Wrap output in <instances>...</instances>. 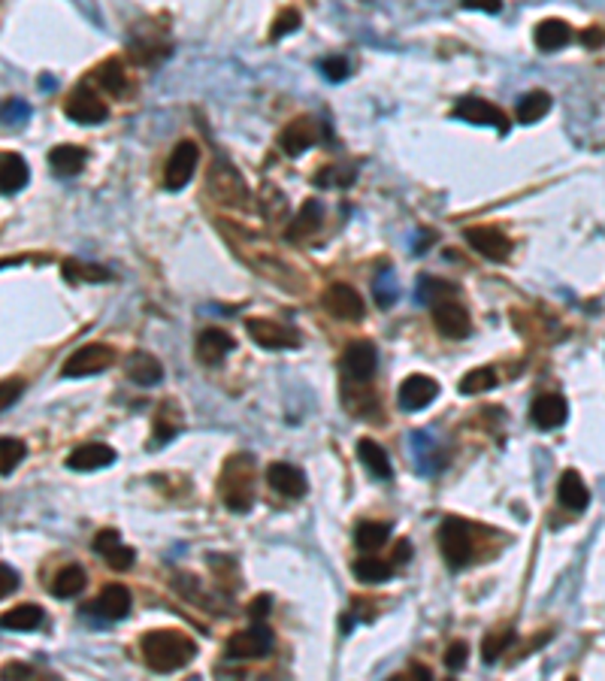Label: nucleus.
I'll list each match as a JSON object with an SVG mask.
<instances>
[{
	"label": "nucleus",
	"instance_id": "nucleus-18",
	"mask_svg": "<svg viewBox=\"0 0 605 681\" xmlns=\"http://www.w3.org/2000/svg\"><path fill=\"white\" fill-rule=\"evenodd\" d=\"M454 115L463 118V122L469 125H488V127H499L502 134H506V115H502V109H497L493 104H488V100L481 97H463L458 106H454Z\"/></svg>",
	"mask_w": 605,
	"mask_h": 681
},
{
	"label": "nucleus",
	"instance_id": "nucleus-38",
	"mask_svg": "<svg viewBox=\"0 0 605 681\" xmlns=\"http://www.w3.org/2000/svg\"><path fill=\"white\" fill-rule=\"evenodd\" d=\"M64 275H67L70 282H106L109 270H104V266H97V264L67 261L64 264Z\"/></svg>",
	"mask_w": 605,
	"mask_h": 681
},
{
	"label": "nucleus",
	"instance_id": "nucleus-33",
	"mask_svg": "<svg viewBox=\"0 0 605 681\" xmlns=\"http://www.w3.org/2000/svg\"><path fill=\"white\" fill-rule=\"evenodd\" d=\"M388 536H390L388 524H381V521H360L358 530H355V546L360 551H378L388 542Z\"/></svg>",
	"mask_w": 605,
	"mask_h": 681
},
{
	"label": "nucleus",
	"instance_id": "nucleus-3",
	"mask_svg": "<svg viewBox=\"0 0 605 681\" xmlns=\"http://www.w3.org/2000/svg\"><path fill=\"white\" fill-rule=\"evenodd\" d=\"M439 548L445 560L460 569L472 560V527L463 518H445L439 527Z\"/></svg>",
	"mask_w": 605,
	"mask_h": 681
},
{
	"label": "nucleus",
	"instance_id": "nucleus-47",
	"mask_svg": "<svg viewBox=\"0 0 605 681\" xmlns=\"http://www.w3.org/2000/svg\"><path fill=\"white\" fill-rule=\"evenodd\" d=\"M15 587H18V573L9 564H0V600L15 594Z\"/></svg>",
	"mask_w": 605,
	"mask_h": 681
},
{
	"label": "nucleus",
	"instance_id": "nucleus-27",
	"mask_svg": "<svg viewBox=\"0 0 605 681\" xmlns=\"http://www.w3.org/2000/svg\"><path fill=\"white\" fill-rule=\"evenodd\" d=\"M533 40L542 52H557L572 40V31H570V25L560 22V18H545V22L536 25Z\"/></svg>",
	"mask_w": 605,
	"mask_h": 681
},
{
	"label": "nucleus",
	"instance_id": "nucleus-4",
	"mask_svg": "<svg viewBox=\"0 0 605 681\" xmlns=\"http://www.w3.org/2000/svg\"><path fill=\"white\" fill-rule=\"evenodd\" d=\"M116 364V352L104 343H91V346H82L76 348L67 361L61 366V376H67V379H82V376H97L104 373L106 366Z\"/></svg>",
	"mask_w": 605,
	"mask_h": 681
},
{
	"label": "nucleus",
	"instance_id": "nucleus-8",
	"mask_svg": "<svg viewBox=\"0 0 605 681\" xmlns=\"http://www.w3.org/2000/svg\"><path fill=\"white\" fill-rule=\"evenodd\" d=\"M273 648V633H269L264 624H255L248 630H239L234 639L227 642V657L230 660H255L269 655Z\"/></svg>",
	"mask_w": 605,
	"mask_h": 681
},
{
	"label": "nucleus",
	"instance_id": "nucleus-44",
	"mask_svg": "<svg viewBox=\"0 0 605 681\" xmlns=\"http://www.w3.org/2000/svg\"><path fill=\"white\" fill-rule=\"evenodd\" d=\"M22 391H25V382H22V379H6V382H0V412L13 406V403H15L18 397H22Z\"/></svg>",
	"mask_w": 605,
	"mask_h": 681
},
{
	"label": "nucleus",
	"instance_id": "nucleus-12",
	"mask_svg": "<svg viewBox=\"0 0 605 681\" xmlns=\"http://www.w3.org/2000/svg\"><path fill=\"white\" fill-rule=\"evenodd\" d=\"M324 309L339 321H360L363 318V297L346 282H333L324 294Z\"/></svg>",
	"mask_w": 605,
	"mask_h": 681
},
{
	"label": "nucleus",
	"instance_id": "nucleus-23",
	"mask_svg": "<svg viewBox=\"0 0 605 681\" xmlns=\"http://www.w3.org/2000/svg\"><path fill=\"white\" fill-rule=\"evenodd\" d=\"M557 500H560L563 509H570V512H584L590 506V491L575 469H566V473L560 476V482H557Z\"/></svg>",
	"mask_w": 605,
	"mask_h": 681
},
{
	"label": "nucleus",
	"instance_id": "nucleus-20",
	"mask_svg": "<svg viewBox=\"0 0 605 681\" xmlns=\"http://www.w3.org/2000/svg\"><path fill=\"white\" fill-rule=\"evenodd\" d=\"M88 612L104 621H121L130 612V591L125 585H106L97 594V600L88 606Z\"/></svg>",
	"mask_w": 605,
	"mask_h": 681
},
{
	"label": "nucleus",
	"instance_id": "nucleus-35",
	"mask_svg": "<svg viewBox=\"0 0 605 681\" xmlns=\"http://www.w3.org/2000/svg\"><path fill=\"white\" fill-rule=\"evenodd\" d=\"M321 222H324L321 204H318V200H309V204H303L300 215H297V222L291 225V230H287V236H291V239L309 236V234H315V230L321 227Z\"/></svg>",
	"mask_w": 605,
	"mask_h": 681
},
{
	"label": "nucleus",
	"instance_id": "nucleus-43",
	"mask_svg": "<svg viewBox=\"0 0 605 681\" xmlns=\"http://www.w3.org/2000/svg\"><path fill=\"white\" fill-rule=\"evenodd\" d=\"M0 681H36V673H34V666H27V664H4L0 666Z\"/></svg>",
	"mask_w": 605,
	"mask_h": 681
},
{
	"label": "nucleus",
	"instance_id": "nucleus-39",
	"mask_svg": "<svg viewBox=\"0 0 605 681\" xmlns=\"http://www.w3.org/2000/svg\"><path fill=\"white\" fill-rule=\"evenodd\" d=\"M418 294H421L424 303H433V306H436V303L451 300L454 285L442 282V279H433V275H424V279H418Z\"/></svg>",
	"mask_w": 605,
	"mask_h": 681
},
{
	"label": "nucleus",
	"instance_id": "nucleus-6",
	"mask_svg": "<svg viewBox=\"0 0 605 681\" xmlns=\"http://www.w3.org/2000/svg\"><path fill=\"white\" fill-rule=\"evenodd\" d=\"M248 336L255 339L257 346L264 348H273V352H278V348H297L300 346V334L285 325V321H276V318H248Z\"/></svg>",
	"mask_w": 605,
	"mask_h": 681
},
{
	"label": "nucleus",
	"instance_id": "nucleus-22",
	"mask_svg": "<svg viewBox=\"0 0 605 681\" xmlns=\"http://www.w3.org/2000/svg\"><path fill=\"white\" fill-rule=\"evenodd\" d=\"M267 482L273 491L282 496H303L306 494V476L303 469H297L294 464H285V460H276L267 469Z\"/></svg>",
	"mask_w": 605,
	"mask_h": 681
},
{
	"label": "nucleus",
	"instance_id": "nucleus-7",
	"mask_svg": "<svg viewBox=\"0 0 605 681\" xmlns=\"http://www.w3.org/2000/svg\"><path fill=\"white\" fill-rule=\"evenodd\" d=\"M342 370L351 382H369L378 370V352L369 339H355L342 352Z\"/></svg>",
	"mask_w": 605,
	"mask_h": 681
},
{
	"label": "nucleus",
	"instance_id": "nucleus-21",
	"mask_svg": "<svg viewBox=\"0 0 605 681\" xmlns=\"http://www.w3.org/2000/svg\"><path fill=\"white\" fill-rule=\"evenodd\" d=\"M234 336L227 334V330H221V327H207L203 334L197 336V357H200V364H207V366H216V364H221L225 357L234 352Z\"/></svg>",
	"mask_w": 605,
	"mask_h": 681
},
{
	"label": "nucleus",
	"instance_id": "nucleus-40",
	"mask_svg": "<svg viewBox=\"0 0 605 681\" xmlns=\"http://www.w3.org/2000/svg\"><path fill=\"white\" fill-rule=\"evenodd\" d=\"M511 642H515V633L511 630H493V633H488L484 636V642H481V657H484V664H493L497 657H502V651H506Z\"/></svg>",
	"mask_w": 605,
	"mask_h": 681
},
{
	"label": "nucleus",
	"instance_id": "nucleus-26",
	"mask_svg": "<svg viewBox=\"0 0 605 681\" xmlns=\"http://www.w3.org/2000/svg\"><path fill=\"white\" fill-rule=\"evenodd\" d=\"M86 161H88V152L79 149V145H70V143L55 145V149L49 152L52 170L58 173V176H67V179L70 176H79L82 167H86Z\"/></svg>",
	"mask_w": 605,
	"mask_h": 681
},
{
	"label": "nucleus",
	"instance_id": "nucleus-24",
	"mask_svg": "<svg viewBox=\"0 0 605 681\" xmlns=\"http://www.w3.org/2000/svg\"><path fill=\"white\" fill-rule=\"evenodd\" d=\"M27 179H31V170H27V161L15 152H0V195H18Z\"/></svg>",
	"mask_w": 605,
	"mask_h": 681
},
{
	"label": "nucleus",
	"instance_id": "nucleus-31",
	"mask_svg": "<svg viewBox=\"0 0 605 681\" xmlns=\"http://www.w3.org/2000/svg\"><path fill=\"white\" fill-rule=\"evenodd\" d=\"M182 427V409L176 406L173 400H166L161 409H157V418H155V443L164 446L170 443V439L179 434Z\"/></svg>",
	"mask_w": 605,
	"mask_h": 681
},
{
	"label": "nucleus",
	"instance_id": "nucleus-17",
	"mask_svg": "<svg viewBox=\"0 0 605 681\" xmlns=\"http://www.w3.org/2000/svg\"><path fill=\"white\" fill-rule=\"evenodd\" d=\"M116 448L106 443H86L79 448H73L67 455V466L76 469V473H95V469L113 466L116 464Z\"/></svg>",
	"mask_w": 605,
	"mask_h": 681
},
{
	"label": "nucleus",
	"instance_id": "nucleus-13",
	"mask_svg": "<svg viewBox=\"0 0 605 681\" xmlns=\"http://www.w3.org/2000/svg\"><path fill=\"white\" fill-rule=\"evenodd\" d=\"M570 418V403H566L563 394H539L529 406V421L539 430H557L566 425Z\"/></svg>",
	"mask_w": 605,
	"mask_h": 681
},
{
	"label": "nucleus",
	"instance_id": "nucleus-2",
	"mask_svg": "<svg viewBox=\"0 0 605 681\" xmlns=\"http://www.w3.org/2000/svg\"><path fill=\"white\" fill-rule=\"evenodd\" d=\"M221 496H225L230 512H248L255 503V464L248 455L227 457L225 473H221Z\"/></svg>",
	"mask_w": 605,
	"mask_h": 681
},
{
	"label": "nucleus",
	"instance_id": "nucleus-25",
	"mask_svg": "<svg viewBox=\"0 0 605 681\" xmlns=\"http://www.w3.org/2000/svg\"><path fill=\"white\" fill-rule=\"evenodd\" d=\"M358 457H360V464L367 466V473L372 478H381V482H388V478L394 476L390 457H388L385 448L376 443V439H360V443H358Z\"/></svg>",
	"mask_w": 605,
	"mask_h": 681
},
{
	"label": "nucleus",
	"instance_id": "nucleus-48",
	"mask_svg": "<svg viewBox=\"0 0 605 681\" xmlns=\"http://www.w3.org/2000/svg\"><path fill=\"white\" fill-rule=\"evenodd\" d=\"M376 297H378L381 306H390V303H394L397 288L390 285V270H385L381 273V279H376Z\"/></svg>",
	"mask_w": 605,
	"mask_h": 681
},
{
	"label": "nucleus",
	"instance_id": "nucleus-36",
	"mask_svg": "<svg viewBox=\"0 0 605 681\" xmlns=\"http://www.w3.org/2000/svg\"><path fill=\"white\" fill-rule=\"evenodd\" d=\"M497 382H499V376L493 366H476V370H469L460 379V391L463 394H484V391L497 388Z\"/></svg>",
	"mask_w": 605,
	"mask_h": 681
},
{
	"label": "nucleus",
	"instance_id": "nucleus-37",
	"mask_svg": "<svg viewBox=\"0 0 605 681\" xmlns=\"http://www.w3.org/2000/svg\"><path fill=\"white\" fill-rule=\"evenodd\" d=\"M27 455V446L15 436H0V476H9L22 464Z\"/></svg>",
	"mask_w": 605,
	"mask_h": 681
},
{
	"label": "nucleus",
	"instance_id": "nucleus-50",
	"mask_svg": "<svg viewBox=\"0 0 605 681\" xmlns=\"http://www.w3.org/2000/svg\"><path fill=\"white\" fill-rule=\"evenodd\" d=\"M394 681H433V673L427 666H421V664H412L408 669H403Z\"/></svg>",
	"mask_w": 605,
	"mask_h": 681
},
{
	"label": "nucleus",
	"instance_id": "nucleus-30",
	"mask_svg": "<svg viewBox=\"0 0 605 681\" xmlns=\"http://www.w3.org/2000/svg\"><path fill=\"white\" fill-rule=\"evenodd\" d=\"M88 585V576L82 566H64L58 576L52 578V596H58V600H73V596H79L86 591Z\"/></svg>",
	"mask_w": 605,
	"mask_h": 681
},
{
	"label": "nucleus",
	"instance_id": "nucleus-9",
	"mask_svg": "<svg viewBox=\"0 0 605 681\" xmlns=\"http://www.w3.org/2000/svg\"><path fill=\"white\" fill-rule=\"evenodd\" d=\"M64 113H67V118H73V122H79V125H100V122H106L109 106L91 88L79 85L67 97V104H64Z\"/></svg>",
	"mask_w": 605,
	"mask_h": 681
},
{
	"label": "nucleus",
	"instance_id": "nucleus-16",
	"mask_svg": "<svg viewBox=\"0 0 605 681\" xmlns=\"http://www.w3.org/2000/svg\"><path fill=\"white\" fill-rule=\"evenodd\" d=\"M318 140H321V127L309 115L294 118V122L282 131V136H278V143H282L285 155H291V158L303 155L306 149H312V145L318 143Z\"/></svg>",
	"mask_w": 605,
	"mask_h": 681
},
{
	"label": "nucleus",
	"instance_id": "nucleus-41",
	"mask_svg": "<svg viewBox=\"0 0 605 681\" xmlns=\"http://www.w3.org/2000/svg\"><path fill=\"white\" fill-rule=\"evenodd\" d=\"M97 82L109 91V95H125V88H127V76H125V70H121L118 61L104 64V67L97 70Z\"/></svg>",
	"mask_w": 605,
	"mask_h": 681
},
{
	"label": "nucleus",
	"instance_id": "nucleus-34",
	"mask_svg": "<svg viewBox=\"0 0 605 681\" xmlns=\"http://www.w3.org/2000/svg\"><path fill=\"white\" fill-rule=\"evenodd\" d=\"M355 576H358V582H363V585H378V582H388V578L394 576V566H390L388 560H381V557H358L355 560Z\"/></svg>",
	"mask_w": 605,
	"mask_h": 681
},
{
	"label": "nucleus",
	"instance_id": "nucleus-29",
	"mask_svg": "<svg viewBox=\"0 0 605 681\" xmlns=\"http://www.w3.org/2000/svg\"><path fill=\"white\" fill-rule=\"evenodd\" d=\"M127 376L136 385H157L164 379V366H161V361H157L155 355L134 352V355H130V361H127Z\"/></svg>",
	"mask_w": 605,
	"mask_h": 681
},
{
	"label": "nucleus",
	"instance_id": "nucleus-14",
	"mask_svg": "<svg viewBox=\"0 0 605 681\" xmlns=\"http://www.w3.org/2000/svg\"><path fill=\"white\" fill-rule=\"evenodd\" d=\"M433 321H436V330H439L442 336H449V339H467L469 330H472L469 312L463 309L458 300L436 303V306H433Z\"/></svg>",
	"mask_w": 605,
	"mask_h": 681
},
{
	"label": "nucleus",
	"instance_id": "nucleus-10",
	"mask_svg": "<svg viewBox=\"0 0 605 681\" xmlns=\"http://www.w3.org/2000/svg\"><path fill=\"white\" fill-rule=\"evenodd\" d=\"M209 188H212V195H216L218 200H225V204H234V206H246L248 204L246 182L239 179V173L230 167L227 161H216L212 176H209Z\"/></svg>",
	"mask_w": 605,
	"mask_h": 681
},
{
	"label": "nucleus",
	"instance_id": "nucleus-15",
	"mask_svg": "<svg viewBox=\"0 0 605 681\" xmlns=\"http://www.w3.org/2000/svg\"><path fill=\"white\" fill-rule=\"evenodd\" d=\"M436 397H439V382L430 379V376H424V373H412L403 385H399V406L408 409V412L427 409Z\"/></svg>",
	"mask_w": 605,
	"mask_h": 681
},
{
	"label": "nucleus",
	"instance_id": "nucleus-19",
	"mask_svg": "<svg viewBox=\"0 0 605 681\" xmlns=\"http://www.w3.org/2000/svg\"><path fill=\"white\" fill-rule=\"evenodd\" d=\"M95 551L106 560L109 566L118 569V573L130 569V566H134V560H136V551L130 546H125L116 530H100L95 536Z\"/></svg>",
	"mask_w": 605,
	"mask_h": 681
},
{
	"label": "nucleus",
	"instance_id": "nucleus-28",
	"mask_svg": "<svg viewBox=\"0 0 605 681\" xmlns=\"http://www.w3.org/2000/svg\"><path fill=\"white\" fill-rule=\"evenodd\" d=\"M40 624H43V609H40V606H34V603H22V606H15V609L0 615V627L15 630V633L36 630Z\"/></svg>",
	"mask_w": 605,
	"mask_h": 681
},
{
	"label": "nucleus",
	"instance_id": "nucleus-11",
	"mask_svg": "<svg viewBox=\"0 0 605 681\" xmlns=\"http://www.w3.org/2000/svg\"><path fill=\"white\" fill-rule=\"evenodd\" d=\"M463 239L476 248L481 257H488V261H506L511 255V239L502 234V230L490 227V225H481V227H467L463 230Z\"/></svg>",
	"mask_w": 605,
	"mask_h": 681
},
{
	"label": "nucleus",
	"instance_id": "nucleus-51",
	"mask_svg": "<svg viewBox=\"0 0 605 681\" xmlns=\"http://www.w3.org/2000/svg\"><path fill=\"white\" fill-rule=\"evenodd\" d=\"M267 612H269V596H257V600H251V606H248L251 618H264Z\"/></svg>",
	"mask_w": 605,
	"mask_h": 681
},
{
	"label": "nucleus",
	"instance_id": "nucleus-5",
	"mask_svg": "<svg viewBox=\"0 0 605 681\" xmlns=\"http://www.w3.org/2000/svg\"><path fill=\"white\" fill-rule=\"evenodd\" d=\"M197 161H200L197 143H191V140L176 143L170 161H166V167H164V188L166 191H179V188L188 185L194 170H197Z\"/></svg>",
	"mask_w": 605,
	"mask_h": 681
},
{
	"label": "nucleus",
	"instance_id": "nucleus-1",
	"mask_svg": "<svg viewBox=\"0 0 605 681\" xmlns=\"http://www.w3.org/2000/svg\"><path fill=\"white\" fill-rule=\"evenodd\" d=\"M139 651H143L148 669H155V673H176V669L191 664L194 655H197V646L179 630H152L139 642Z\"/></svg>",
	"mask_w": 605,
	"mask_h": 681
},
{
	"label": "nucleus",
	"instance_id": "nucleus-52",
	"mask_svg": "<svg viewBox=\"0 0 605 681\" xmlns=\"http://www.w3.org/2000/svg\"><path fill=\"white\" fill-rule=\"evenodd\" d=\"M467 6L469 9H484V13H499V4H484V0H481V4H472V0H469Z\"/></svg>",
	"mask_w": 605,
	"mask_h": 681
},
{
	"label": "nucleus",
	"instance_id": "nucleus-42",
	"mask_svg": "<svg viewBox=\"0 0 605 681\" xmlns=\"http://www.w3.org/2000/svg\"><path fill=\"white\" fill-rule=\"evenodd\" d=\"M300 27V13H297L294 6H287L278 13V18L273 22V40H278V36H287L291 31H297Z\"/></svg>",
	"mask_w": 605,
	"mask_h": 681
},
{
	"label": "nucleus",
	"instance_id": "nucleus-46",
	"mask_svg": "<svg viewBox=\"0 0 605 681\" xmlns=\"http://www.w3.org/2000/svg\"><path fill=\"white\" fill-rule=\"evenodd\" d=\"M467 642H454V646H449V651H445V666L449 669H463L467 666Z\"/></svg>",
	"mask_w": 605,
	"mask_h": 681
},
{
	"label": "nucleus",
	"instance_id": "nucleus-32",
	"mask_svg": "<svg viewBox=\"0 0 605 681\" xmlns=\"http://www.w3.org/2000/svg\"><path fill=\"white\" fill-rule=\"evenodd\" d=\"M548 109H551V97H548L545 91H527V95L518 100V122L533 125L539 118L548 115Z\"/></svg>",
	"mask_w": 605,
	"mask_h": 681
},
{
	"label": "nucleus",
	"instance_id": "nucleus-54",
	"mask_svg": "<svg viewBox=\"0 0 605 681\" xmlns=\"http://www.w3.org/2000/svg\"><path fill=\"white\" fill-rule=\"evenodd\" d=\"M566 681H579V678H566Z\"/></svg>",
	"mask_w": 605,
	"mask_h": 681
},
{
	"label": "nucleus",
	"instance_id": "nucleus-45",
	"mask_svg": "<svg viewBox=\"0 0 605 681\" xmlns=\"http://www.w3.org/2000/svg\"><path fill=\"white\" fill-rule=\"evenodd\" d=\"M321 70H324V76H328L330 82H342L348 76V61L339 58V55H333V58L321 61Z\"/></svg>",
	"mask_w": 605,
	"mask_h": 681
},
{
	"label": "nucleus",
	"instance_id": "nucleus-53",
	"mask_svg": "<svg viewBox=\"0 0 605 681\" xmlns=\"http://www.w3.org/2000/svg\"><path fill=\"white\" fill-rule=\"evenodd\" d=\"M581 40H584V43H588V45H597V43H602V40H605V34H597V31H588V34H584V36H581Z\"/></svg>",
	"mask_w": 605,
	"mask_h": 681
},
{
	"label": "nucleus",
	"instance_id": "nucleus-49",
	"mask_svg": "<svg viewBox=\"0 0 605 681\" xmlns=\"http://www.w3.org/2000/svg\"><path fill=\"white\" fill-rule=\"evenodd\" d=\"M337 167H330V170H321V176H315V185H348V182H355V170L351 173H346V176H337Z\"/></svg>",
	"mask_w": 605,
	"mask_h": 681
}]
</instances>
